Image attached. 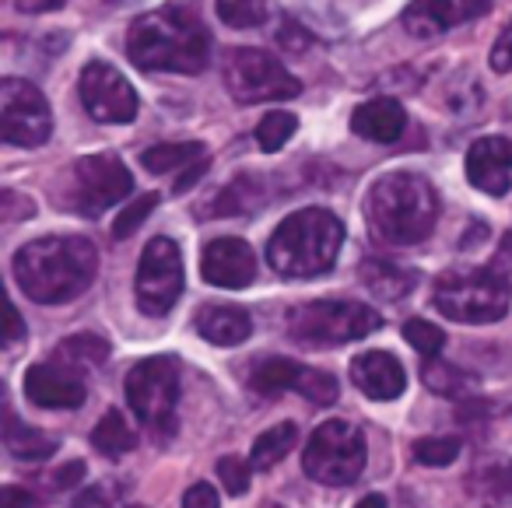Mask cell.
I'll return each instance as SVG.
<instances>
[{"label": "cell", "instance_id": "obj_1", "mask_svg": "<svg viewBox=\"0 0 512 508\" xmlns=\"http://www.w3.org/2000/svg\"><path fill=\"white\" fill-rule=\"evenodd\" d=\"M99 270V249L85 235H46L15 253V281L32 302L64 305L85 295Z\"/></svg>", "mask_w": 512, "mask_h": 508}, {"label": "cell", "instance_id": "obj_2", "mask_svg": "<svg viewBox=\"0 0 512 508\" xmlns=\"http://www.w3.org/2000/svg\"><path fill=\"white\" fill-rule=\"evenodd\" d=\"M127 53L141 71L200 74L207 67L211 43L190 8H158L130 25Z\"/></svg>", "mask_w": 512, "mask_h": 508}, {"label": "cell", "instance_id": "obj_3", "mask_svg": "<svg viewBox=\"0 0 512 508\" xmlns=\"http://www.w3.org/2000/svg\"><path fill=\"white\" fill-rule=\"evenodd\" d=\"M365 218L383 246H418L439 218L435 186L418 172H386L369 186Z\"/></svg>", "mask_w": 512, "mask_h": 508}, {"label": "cell", "instance_id": "obj_4", "mask_svg": "<svg viewBox=\"0 0 512 508\" xmlns=\"http://www.w3.org/2000/svg\"><path fill=\"white\" fill-rule=\"evenodd\" d=\"M344 246V225L337 214L327 207H306L295 211L274 228L271 242H267V263L278 270L281 277H306L327 274L337 263V253Z\"/></svg>", "mask_w": 512, "mask_h": 508}, {"label": "cell", "instance_id": "obj_5", "mask_svg": "<svg viewBox=\"0 0 512 508\" xmlns=\"http://www.w3.org/2000/svg\"><path fill=\"white\" fill-rule=\"evenodd\" d=\"M512 288L502 274L484 270H449L435 281L432 305L453 323H498L509 312Z\"/></svg>", "mask_w": 512, "mask_h": 508}, {"label": "cell", "instance_id": "obj_6", "mask_svg": "<svg viewBox=\"0 0 512 508\" xmlns=\"http://www.w3.org/2000/svg\"><path fill=\"white\" fill-rule=\"evenodd\" d=\"M383 326L376 309L348 298H316L288 312V333L309 347H341L362 340Z\"/></svg>", "mask_w": 512, "mask_h": 508}, {"label": "cell", "instance_id": "obj_7", "mask_svg": "<svg viewBox=\"0 0 512 508\" xmlns=\"http://www.w3.org/2000/svg\"><path fill=\"white\" fill-rule=\"evenodd\" d=\"M127 403L134 417L158 438L176 431V403H179V361L172 354L144 358L127 372Z\"/></svg>", "mask_w": 512, "mask_h": 508}, {"label": "cell", "instance_id": "obj_8", "mask_svg": "<svg viewBox=\"0 0 512 508\" xmlns=\"http://www.w3.org/2000/svg\"><path fill=\"white\" fill-rule=\"evenodd\" d=\"M302 470L316 484L348 487L365 470V435L351 421H323L309 435Z\"/></svg>", "mask_w": 512, "mask_h": 508}, {"label": "cell", "instance_id": "obj_9", "mask_svg": "<svg viewBox=\"0 0 512 508\" xmlns=\"http://www.w3.org/2000/svg\"><path fill=\"white\" fill-rule=\"evenodd\" d=\"M225 88L242 106L295 99L302 92L299 78H292L278 57H271L264 50H249V46L232 50L225 57Z\"/></svg>", "mask_w": 512, "mask_h": 508}, {"label": "cell", "instance_id": "obj_10", "mask_svg": "<svg viewBox=\"0 0 512 508\" xmlns=\"http://www.w3.org/2000/svg\"><path fill=\"white\" fill-rule=\"evenodd\" d=\"M134 295L137 309L151 319L169 316L176 309L179 295H183V253L172 239L158 235L144 246L141 263H137Z\"/></svg>", "mask_w": 512, "mask_h": 508}, {"label": "cell", "instance_id": "obj_11", "mask_svg": "<svg viewBox=\"0 0 512 508\" xmlns=\"http://www.w3.org/2000/svg\"><path fill=\"white\" fill-rule=\"evenodd\" d=\"M134 190V176L116 155H88L78 158L71 169V207L85 218H99Z\"/></svg>", "mask_w": 512, "mask_h": 508}, {"label": "cell", "instance_id": "obj_12", "mask_svg": "<svg viewBox=\"0 0 512 508\" xmlns=\"http://www.w3.org/2000/svg\"><path fill=\"white\" fill-rule=\"evenodd\" d=\"M53 134V116L43 92L32 81H0V137L15 148H39Z\"/></svg>", "mask_w": 512, "mask_h": 508}, {"label": "cell", "instance_id": "obj_13", "mask_svg": "<svg viewBox=\"0 0 512 508\" xmlns=\"http://www.w3.org/2000/svg\"><path fill=\"white\" fill-rule=\"evenodd\" d=\"M81 102L99 123H130L137 116L134 85L106 60H92L81 71Z\"/></svg>", "mask_w": 512, "mask_h": 508}, {"label": "cell", "instance_id": "obj_14", "mask_svg": "<svg viewBox=\"0 0 512 508\" xmlns=\"http://www.w3.org/2000/svg\"><path fill=\"white\" fill-rule=\"evenodd\" d=\"M200 274L214 288H228V291L249 288L256 277V256L249 249V242L242 239H214L204 246Z\"/></svg>", "mask_w": 512, "mask_h": 508}, {"label": "cell", "instance_id": "obj_15", "mask_svg": "<svg viewBox=\"0 0 512 508\" xmlns=\"http://www.w3.org/2000/svg\"><path fill=\"white\" fill-rule=\"evenodd\" d=\"M488 8L491 0H414L411 8L404 11V29L414 39H432L470 22V18L484 15Z\"/></svg>", "mask_w": 512, "mask_h": 508}, {"label": "cell", "instance_id": "obj_16", "mask_svg": "<svg viewBox=\"0 0 512 508\" xmlns=\"http://www.w3.org/2000/svg\"><path fill=\"white\" fill-rule=\"evenodd\" d=\"M467 179L488 197H505L512 186V141L509 137H481L467 151Z\"/></svg>", "mask_w": 512, "mask_h": 508}, {"label": "cell", "instance_id": "obj_17", "mask_svg": "<svg viewBox=\"0 0 512 508\" xmlns=\"http://www.w3.org/2000/svg\"><path fill=\"white\" fill-rule=\"evenodd\" d=\"M25 396H29L36 407H46V410H74L85 403L88 389L85 382L74 375V368L60 365H32L25 372Z\"/></svg>", "mask_w": 512, "mask_h": 508}, {"label": "cell", "instance_id": "obj_18", "mask_svg": "<svg viewBox=\"0 0 512 508\" xmlns=\"http://www.w3.org/2000/svg\"><path fill=\"white\" fill-rule=\"evenodd\" d=\"M351 382L362 389L369 400H397L407 386V372L393 354L386 351H365L351 361Z\"/></svg>", "mask_w": 512, "mask_h": 508}, {"label": "cell", "instance_id": "obj_19", "mask_svg": "<svg viewBox=\"0 0 512 508\" xmlns=\"http://www.w3.org/2000/svg\"><path fill=\"white\" fill-rule=\"evenodd\" d=\"M193 326L214 347H235L242 340H249V333H253V319H249L246 309H239V305H214V302L204 305L193 316Z\"/></svg>", "mask_w": 512, "mask_h": 508}, {"label": "cell", "instance_id": "obj_20", "mask_svg": "<svg viewBox=\"0 0 512 508\" xmlns=\"http://www.w3.org/2000/svg\"><path fill=\"white\" fill-rule=\"evenodd\" d=\"M404 127H407V113L397 99H372L351 113V130H355L358 137H365V141H376V144L400 141Z\"/></svg>", "mask_w": 512, "mask_h": 508}, {"label": "cell", "instance_id": "obj_21", "mask_svg": "<svg viewBox=\"0 0 512 508\" xmlns=\"http://www.w3.org/2000/svg\"><path fill=\"white\" fill-rule=\"evenodd\" d=\"M358 277H362L365 288L376 298H383V302H400V298L418 284V274H414L411 267H400V263L386 260V256H369V260H362Z\"/></svg>", "mask_w": 512, "mask_h": 508}, {"label": "cell", "instance_id": "obj_22", "mask_svg": "<svg viewBox=\"0 0 512 508\" xmlns=\"http://www.w3.org/2000/svg\"><path fill=\"white\" fill-rule=\"evenodd\" d=\"M4 445H8L11 456L25 459V463H39V459H50L53 452H57V442H53L46 431L22 424L11 410H8V417H4Z\"/></svg>", "mask_w": 512, "mask_h": 508}, {"label": "cell", "instance_id": "obj_23", "mask_svg": "<svg viewBox=\"0 0 512 508\" xmlns=\"http://www.w3.org/2000/svg\"><path fill=\"white\" fill-rule=\"evenodd\" d=\"M53 358L67 368H102L109 361V340L99 337V333H74V337L60 340Z\"/></svg>", "mask_w": 512, "mask_h": 508}, {"label": "cell", "instance_id": "obj_24", "mask_svg": "<svg viewBox=\"0 0 512 508\" xmlns=\"http://www.w3.org/2000/svg\"><path fill=\"white\" fill-rule=\"evenodd\" d=\"M295 442H299V428H295L292 421L274 424V428H267L264 435L253 442V452H249V466H253V470H271V466H278L281 459H285L288 452L295 449Z\"/></svg>", "mask_w": 512, "mask_h": 508}, {"label": "cell", "instance_id": "obj_25", "mask_svg": "<svg viewBox=\"0 0 512 508\" xmlns=\"http://www.w3.org/2000/svg\"><path fill=\"white\" fill-rule=\"evenodd\" d=\"M204 144L197 141H179V144H155L141 155V165L155 176H165V172H179L190 169V165L204 162Z\"/></svg>", "mask_w": 512, "mask_h": 508}, {"label": "cell", "instance_id": "obj_26", "mask_svg": "<svg viewBox=\"0 0 512 508\" xmlns=\"http://www.w3.org/2000/svg\"><path fill=\"white\" fill-rule=\"evenodd\" d=\"M299 368L292 358H264L260 365L253 368L249 375V389L260 396H278V393H288L295 389V379H299Z\"/></svg>", "mask_w": 512, "mask_h": 508}, {"label": "cell", "instance_id": "obj_27", "mask_svg": "<svg viewBox=\"0 0 512 508\" xmlns=\"http://www.w3.org/2000/svg\"><path fill=\"white\" fill-rule=\"evenodd\" d=\"M92 442H95V449L102 452V456H127L130 449L137 445V435L130 431V424H127V417L120 414V410H109L106 417H102L99 424H95V431H92Z\"/></svg>", "mask_w": 512, "mask_h": 508}, {"label": "cell", "instance_id": "obj_28", "mask_svg": "<svg viewBox=\"0 0 512 508\" xmlns=\"http://www.w3.org/2000/svg\"><path fill=\"white\" fill-rule=\"evenodd\" d=\"M421 375H425V386L432 389V393L453 396V400H463V396H470V393H474V386H477V379L470 372L449 365V361H435V358L428 361Z\"/></svg>", "mask_w": 512, "mask_h": 508}, {"label": "cell", "instance_id": "obj_29", "mask_svg": "<svg viewBox=\"0 0 512 508\" xmlns=\"http://www.w3.org/2000/svg\"><path fill=\"white\" fill-rule=\"evenodd\" d=\"M295 130H299V120H295L292 113H267L264 120H260V127H256V144H260L267 155H274V151H281L292 141Z\"/></svg>", "mask_w": 512, "mask_h": 508}, {"label": "cell", "instance_id": "obj_30", "mask_svg": "<svg viewBox=\"0 0 512 508\" xmlns=\"http://www.w3.org/2000/svg\"><path fill=\"white\" fill-rule=\"evenodd\" d=\"M218 18L232 29H256L267 22V0H218Z\"/></svg>", "mask_w": 512, "mask_h": 508}, {"label": "cell", "instance_id": "obj_31", "mask_svg": "<svg viewBox=\"0 0 512 508\" xmlns=\"http://www.w3.org/2000/svg\"><path fill=\"white\" fill-rule=\"evenodd\" d=\"M295 393L306 396L309 403L330 407V403L337 400V379L330 372H320V368H299V379H295Z\"/></svg>", "mask_w": 512, "mask_h": 508}, {"label": "cell", "instance_id": "obj_32", "mask_svg": "<svg viewBox=\"0 0 512 508\" xmlns=\"http://www.w3.org/2000/svg\"><path fill=\"white\" fill-rule=\"evenodd\" d=\"M155 204H158V193H144V197L130 200V204L120 211V218H113V239H130V235L148 221V214L155 211Z\"/></svg>", "mask_w": 512, "mask_h": 508}, {"label": "cell", "instance_id": "obj_33", "mask_svg": "<svg viewBox=\"0 0 512 508\" xmlns=\"http://www.w3.org/2000/svg\"><path fill=\"white\" fill-rule=\"evenodd\" d=\"M404 337H407V344L421 354V358H435V354L446 347V333H442L439 326L425 323V319H407Z\"/></svg>", "mask_w": 512, "mask_h": 508}, {"label": "cell", "instance_id": "obj_34", "mask_svg": "<svg viewBox=\"0 0 512 508\" xmlns=\"http://www.w3.org/2000/svg\"><path fill=\"white\" fill-rule=\"evenodd\" d=\"M456 456H460L456 438H418L414 442V459L425 466H449Z\"/></svg>", "mask_w": 512, "mask_h": 508}, {"label": "cell", "instance_id": "obj_35", "mask_svg": "<svg viewBox=\"0 0 512 508\" xmlns=\"http://www.w3.org/2000/svg\"><path fill=\"white\" fill-rule=\"evenodd\" d=\"M481 487L491 498L512 501V459H498L481 470Z\"/></svg>", "mask_w": 512, "mask_h": 508}, {"label": "cell", "instance_id": "obj_36", "mask_svg": "<svg viewBox=\"0 0 512 508\" xmlns=\"http://www.w3.org/2000/svg\"><path fill=\"white\" fill-rule=\"evenodd\" d=\"M249 470H253V466L242 463L239 456H221V459H218V477H221V484H225V491L232 494V498L246 494V487H249Z\"/></svg>", "mask_w": 512, "mask_h": 508}, {"label": "cell", "instance_id": "obj_37", "mask_svg": "<svg viewBox=\"0 0 512 508\" xmlns=\"http://www.w3.org/2000/svg\"><path fill=\"white\" fill-rule=\"evenodd\" d=\"M491 71L495 74H509L512 71V22L502 29V36L491 46Z\"/></svg>", "mask_w": 512, "mask_h": 508}, {"label": "cell", "instance_id": "obj_38", "mask_svg": "<svg viewBox=\"0 0 512 508\" xmlns=\"http://www.w3.org/2000/svg\"><path fill=\"white\" fill-rule=\"evenodd\" d=\"M218 505H221L218 491H214L211 484H204V480H197V484L183 494V508H218Z\"/></svg>", "mask_w": 512, "mask_h": 508}, {"label": "cell", "instance_id": "obj_39", "mask_svg": "<svg viewBox=\"0 0 512 508\" xmlns=\"http://www.w3.org/2000/svg\"><path fill=\"white\" fill-rule=\"evenodd\" d=\"M71 508H113V498H109V491L102 484L95 487H85V491L74 498Z\"/></svg>", "mask_w": 512, "mask_h": 508}, {"label": "cell", "instance_id": "obj_40", "mask_svg": "<svg viewBox=\"0 0 512 508\" xmlns=\"http://www.w3.org/2000/svg\"><path fill=\"white\" fill-rule=\"evenodd\" d=\"M78 480H85V463H78V459H74V463L60 466V470L53 473L50 484H53V487H74Z\"/></svg>", "mask_w": 512, "mask_h": 508}, {"label": "cell", "instance_id": "obj_41", "mask_svg": "<svg viewBox=\"0 0 512 508\" xmlns=\"http://www.w3.org/2000/svg\"><path fill=\"white\" fill-rule=\"evenodd\" d=\"M0 508H32V494L15 484H8L4 491H0Z\"/></svg>", "mask_w": 512, "mask_h": 508}, {"label": "cell", "instance_id": "obj_42", "mask_svg": "<svg viewBox=\"0 0 512 508\" xmlns=\"http://www.w3.org/2000/svg\"><path fill=\"white\" fill-rule=\"evenodd\" d=\"M491 270H495V274H502V277L512 270V232H505V239H502V246H498L495 260H491Z\"/></svg>", "mask_w": 512, "mask_h": 508}, {"label": "cell", "instance_id": "obj_43", "mask_svg": "<svg viewBox=\"0 0 512 508\" xmlns=\"http://www.w3.org/2000/svg\"><path fill=\"white\" fill-rule=\"evenodd\" d=\"M278 43L288 46V50H302L309 43V32H302L295 22H285V32H278Z\"/></svg>", "mask_w": 512, "mask_h": 508}, {"label": "cell", "instance_id": "obj_44", "mask_svg": "<svg viewBox=\"0 0 512 508\" xmlns=\"http://www.w3.org/2000/svg\"><path fill=\"white\" fill-rule=\"evenodd\" d=\"M204 172H207V158H204V162H197V165H190V169H186L183 176L176 179V193H186L200 176H204Z\"/></svg>", "mask_w": 512, "mask_h": 508}, {"label": "cell", "instance_id": "obj_45", "mask_svg": "<svg viewBox=\"0 0 512 508\" xmlns=\"http://www.w3.org/2000/svg\"><path fill=\"white\" fill-rule=\"evenodd\" d=\"M25 333V323H22V316H18V309L15 305L8 302V330H4V340H8V344H15L18 337H22Z\"/></svg>", "mask_w": 512, "mask_h": 508}, {"label": "cell", "instance_id": "obj_46", "mask_svg": "<svg viewBox=\"0 0 512 508\" xmlns=\"http://www.w3.org/2000/svg\"><path fill=\"white\" fill-rule=\"evenodd\" d=\"M67 0H18V8L22 11H32V15H39V11H53V8H64Z\"/></svg>", "mask_w": 512, "mask_h": 508}, {"label": "cell", "instance_id": "obj_47", "mask_svg": "<svg viewBox=\"0 0 512 508\" xmlns=\"http://www.w3.org/2000/svg\"><path fill=\"white\" fill-rule=\"evenodd\" d=\"M355 508H386V498H383V494H365Z\"/></svg>", "mask_w": 512, "mask_h": 508}, {"label": "cell", "instance_id": "obj_48", "mask_svg": "<svg viewBox=\"0 0 512 508\" xmlns=\"http://www.w3.org/2000/svg\"><path fill=\"white\" fill-rule=\"evenodd\" d=\"M264 508H281V505H274V501H271V505H264Z\"/></svg>", "mask_w": 512, "mask_h": 508}, {"label": "cell", "instance_id": "obj_49", "mask_svg": "<svg viewBox=\"0 0 512 508\" xmlns=\"http://www.w3.org/2000/svg\"><path fill=\"white\" fill-rule=\"evenodd\" d=\"M130 508H144V505H130Z\"/></svg>", "mask_w": 512, "mask_h": 508}]
</instances>
